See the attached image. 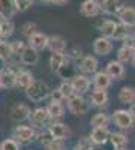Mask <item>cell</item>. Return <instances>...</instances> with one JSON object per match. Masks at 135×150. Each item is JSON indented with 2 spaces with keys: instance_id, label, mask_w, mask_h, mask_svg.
Instances as JSON below:
<instances>
[{
  "instance_id": "cell-3",
  "label": "cell",
  "mask_w": 135,
  "mask_h": 150,
  "mask_svg": "<svg viewBox=\"0 0 135 150\" xmlns=\"http://www.w3.org/2000/svg\"><path fill=\"white\" fill-rule=\"evenodd\" d=\"M66 105H68V110L72 112L74 116H84L87 114L89 110H90V104L86 101V98L83 95H77L74 93L72 96H69L66 99Z\"/></svg>"
},
{
  "instance_id": "cell-2",
  "label": "cell",
  "mask_w": 135,
  "mask_h": 150,
  "mask_svg": "<svg viewBox=\"0 0 135 150\" xmlns=\"http://www.w3.org/2000/svg\"><path fill=\"white\" fill-rule=\"evenodd\" d=\"M30 126L35 129H44L45 126H50L53 122L50 112H48L47 107H38L30 112Z\"/></svg>"
},
{
  "instance_id": "cell-12",
  "label": "cell",
  "mask_w": 135,
  "mask_h": 150,
  "mask_svg": "<svg viewBox=\"0 0 135 150\" xmlns=\"http://www.w3.org/2000/svg\"><path fill=\"white\" fill-rule=\"evenodd\" d=\"M105 72L108 74V77L111 80H123L126 71H125V65L120 63L119 60H111L108 62V65L105 68Z\"/></svg>"
},
{
  "instance_id": "cell-20",
  "label": "cell",
  "mask_w": 135,
  "mask_h": 150,
  "mask_svg": "<svg viewBox=\"0 0 135 150\" xmlns=\"http://www.w3.org/2000/svg\"><path fill=\"white\" fill-rule=\"evenodd\" d=\"M110 134H111V132H110L107 128H93L89 138L92 140L93 144L101 146V144H105L110 140Z\"/></svg>"
},
{
  "instance_id": "cell-25",
  "label": "cell",
  "mask_w": 135,
  "mask_h": 150,
  "mask_svg": "<svg viewBox=\"0 0 135 150\" xmlns=\"http://www.w3.org/2000/svg\"><path fill=\"white\" fill-rule=\"evenodd\" d=\"M33 81H35V78H33L32 72H29L26 69H23L17 74V86L21 87V89H24V90H27L33 84Z\"/></svg>"
},
{
  "instance_id": "cell-31",
  "label": "cell",
  "mask_w": 135,
  "mask_h": 150,
  "mask_svg": "<svg viewBox=\"0 0 135 150\" xmlns=\"http://www.w3.org/2000/svg\"><path fill=\"white\" fill-rule=\"evenodd\" d=\"M68 56L65 53H53L50 56V68L53 72H57L60 68L63 66V63L66 62Z\"/></svg>"
},
{
  "instance_id": "cell-23",
  "label": "cell",
  "mask_w": 135,
  "mask_h": 150,
  "mask_svg": "<svg viewBox=\"0 0 135 150\" xmlns=\"http://www.w3.org/2000/svg\"><path fill=\"white\" fill-rule=\"evenodd\" d=\"M17 86V74L8 69L0 72V89H12Z\"/></svg>"
},
{
  "instance_id": "cell-1",
  "label": "cell",
  "mask_w": 135,
  "mask_h": 150,
  "mask_svg": "<svg viewBox=\"0 0 135 150\" xmlns=\"http://www.w3.org/2000/svg\"><path fill=\"white\" fill-rule=\"evenodd\" d=\"M26 95L32 102H42L44 99L50 96V87H48L45 81L35 80L33 84L26 90Z\"/></svg>"
},
{
  "instance_id": "cell-44",
  "label": "cell",
  "mask_w": 135,
  "mask_h": 150,
  "mask_svg": "<svg viewBox=\"0 0 135 150\" xmlns=\"http://www.w3.org/2000/svg\"><path fill=\"white\" fill-rule=\"evenodd\" d=\"M123 45H126V47H134L135 48V35H128L125 39H123Z\"/></svg>"
},
{
  "instance_id": "cell-39",
  "label": "cell",
  "mask_w": 135,
  "mask_h": 150,
  "mask_svg": "<svg viewBox=\"0 0 135 150\" xmlns=\"http://www.w3.org/2000/svg\"><path fill=\"white\" fill-rule=\"evenodd\" d=\"M35 3V0H15V6H17V12L21 14V12L29 11Z\"/></svg>"
},
{
  "instance_id": "cell-24",
  "label": "cell",
  "mask_w": 135,
  "mask_h": 150,
  "mask_svg": "<svg viewBox=\"0 0 135 150\" xmlns=\"http://www.w3.org/2000/svg\"><path fill=\"white\" fill-rule=\"evenodd\" d=\"M15 32V23L9 18H0V39H8Z\"/></svg>"
},
{
  "instance_id": "cell-9",
  "label": "cell",
  "mask_w": 135,
  "mask_h": 150,
  "mask_svg": "<svg viewBox=\"0 0 135 150\" xmlns=\"http://www.w3.org/2000/svg\"><path fill=\"white\" fill-rule=\"evenodd\" d=\"M78 71H80V69H78V66L74 65V62H72V60L66 59V62L63 63V66L60 68L56 74H57L59 77L63 80V81H72V80H74V78H75L77 75L80 74Z\"/></svg>"
},
{
  "instance_id": "cell-11",
  "label": "cell",
  "mask_w": 135,
  "mask_h": 150,
  "mask_svg": "<svg viewBox=\"0 0 135 150\" xmlns=\"http://www.w3.org/2000/svg\"><path fill=\"white\" fill-rule=\"evenodd\" d=\"M93 51L95 54L98 56H108L110 53L113 51V42L111 39H108V38L105 36H99V38H96L95 42H93Z\"/></svg>"
},
{
  "instance_id": "cell-29",
  "label": "cell",
  "mask_w": 135,
  "mask_h": 150,
  "mask_svg": "<svg viewBox=\"0 0 135 150\" xmlns=\"http://www.w3.org/2000/svg\"><path fill=\"white\" fill-rule=\"evenodd\" d=\"M117 98L122 104H134L135 102V89L134 87H129V86L122 87Z\"/></svg>"
},
{
  "instance_id": "cell-16",
  "label": "cell",
  "mask_w": 135,
  "mask_h": 150,
  "mask_svg": "<svg viewBox=\"0 0 135 150\" xmlns=\"http://www.w3.org/2000/svg\"><path fill=\"white\" fill-rule=\"evenodd\" d=\"M47 48L51 53H65L66 50V39L60 35H51L48 36V44Z\"/></svg>"
},
{
  "instance_id": "cell-30",
  "label": "cell",
  "mask_w": 135,
  "mask_h": 150,
  "mask_svg": "<svg viewBox=\"0 0 135 150\" xmlns=\"http://www.w3.org/2000/svg\"><path fill=\"white\" fill-rule=\"evenodd\" d=\"M47 110H48V112H50L53 120H59V119H62L65 116V107H63L62 102H53L51 101L50 104H48Z\"/></svg>"
},
{
  "instance_id": "cell-17",
  "label": "cell",
  "mask_w": 135,
  "mask_h": 150,
  "mask_svg": "<svg viewBox=\"0 0 135 150\" xmlns=\"http://www.w3.org/2000/svg\"><path fill=\"white\" fill-rule=\"evenodd\" d=\"M39 51H36V50H33L32 47H27L26 50L23 51V54L20 56V62L23 65H26V66H35V65H38L39 63Z\"/></svg>"
},
{
  "instance_id": "cell-38",
  "label": "cell",
  "mask_w": 135,
  "mask_h": 150,
  "mask_svg": "<svg viewBox=\"0 0 135 150\" xmlns=\"http://www.w3.org/2000/svg\"><path fill=\"white\" fill-rule=\"evenodd\" d=\"M59 92L62 93V96L65 98V99H68L69 96H72L74 93V87H72V84H71V81H63L62 84L59 86Z\"/></svg>"
},
{
  "instance_id": "cell-47",
  "label": "cell",
  "mask_w": 135,
  "mask_h": 150,
  "mask_svg": "<svg viewBox=\"0 0 135 150\" xmlns=\"http://www.w3.org/2000/svg\"><path fill=\"white\" fill-rule=\"evenodd\" d=\"M129 112L132 114V117L135 119V102L134 104H131V108H129Z\"/></svg>"
},
{
  "instance_id": "cell-6",
  "label": "cell",
  "mask_w": 135,
  "mask_h": 150,
  "mask_svg": "<svg viewBox=\"0 0 135 150\" xmlns=\"http://www.w3.org/2000/svg\"><path fill=\"white\" fill-rule=\"evenodd\" d=\"M48 131L51 132L53 138L56 141H65L71 137V129L68 125L62 123V122H57V120H53L48 126Z\"/></svg>"
},
{
  "instance_id": "cell-40",
  "label": "cell",
  "mask_w": 135,
  "mask_h": 150,
  "mask_svg": "<svg viewBox=\"0 0 135 150\" xmlns=\"http://www.w3.org/2000/svg\"><path fill=\"white\" fill-rule=\"evenodd\" d=\"M0 150H20V143L15 141L14 138H8V140L2 141Z\"/></svg>"
},
{
  "instance_id": "cell-26",
  "label": "cell",
  "mask_w": 135,
  "mask_h": 150,
  "mask_svg": "<svg viewBox=\"0 0 135 150\" xmlns=\"http://www.w3.org/2000/svg\"><path fill=\"white\" fill-rule=\"evenodd\" d=\"M135 57V48L134 47H126V45H122L117 51V60L120 63H131L132 59Z\"/></svg>"
},
{
  "instance_id": "cell-53",
  "label": "cell",
  "mask_w": 135,
  "mask_h": 150,
  "mask_svg": "<svg viewBox=\"0 0 135 150\" xmlns=\"http://www.w3.org/2000/svg\"><path fill=\"white\" fill-rule=\"evenodd\" d=\"M92 150H93V149H92Z\"/></svg>"
},
{
  "instance_id": "cell-42",
  "label": "cell",
  "mask_w": 135,
  "mask_h": 150,
  "mask_svg": "<svg viewBox=\"0 0 135 150\" xmlns=\"http://www.w3.org/2000/svg\"><path fill=\"white\" fill-rule=\"evenodd\" d=\"M51 101H53V102H63V101H65V98L62 96V93L59 92V89L51 92Z\"/></svg>"
},
{
  "instance_id": "cell-13",
  "label": "cell",
  "mask_w": 135,
  "mask_h": 150,
  "mask_svg": "<svg viewBox=\"0 0 135 150\" xmlns=\"http://www.w3.org/2000/svg\"><path fill=\"white\" fill-rule=\"evenodd\" d=\"M110 96L107 93V90H101V89H95L90 96H89V104L95 108H104L108 105Z\"/></svg>"
},
{
  "instance_id": "cell-18",
  "label": "cell",
  "mask_w": 135,
  "mask_h": 150,
  "mask_svg": "<svg viewBox=\"0 0 135 150\" xmlns=\"http://www.w3.org/2000/svg\"><path fill=\"white\" fill-rule=\"evenodd\" d=\"M111 78L108 77V74L105 71H99V72H95L93 78H92V84L95 89H101V90H107L110 86H111Z\"/></svg>"
},
{
  "instance_id": "cell-35",
  "label": "cell",
  "mask_w": 135,
  "mask_h": 150,
  "mask_svg": "<svg viewBox=\"0 0 135 150\" xmlns=\"http://www.w3.org/2000/svg\"><path fill=\"white\" fill-rule=\"evenodd\" d=\"M129 35V27L125 26V24H122V23H117V26H116V30H114V39L117 41H123L125 38Z\"/></svg>"
},
{
  "instance_id": "cell-21",
  "label": "cell",
  "mask_w": 135,
  "mask_h": 150,
  "mask_svg": "<svg viewBox=\"0 0 135 150\" xmlns=\"http://www.w3.org/2000/svg\"><path fill=\"white\" fill-rule=\"evenodd\" d=\"M17 12L15 0H0V18H9L12 20Z\"/></svg>"
},
{
  "instance_id": "cell-51",
  "label": "cell",
  "mask_w": 135,
  "mask_h": 150,
  "mask_svg": "<svg viewBox=\"0 0 135 150\" xmlns=\"http://www.w3.org/2000/svg\"><path fill=\"white\" fill-rule=\"evenodd\" d=\"M123 150H126V149H123Z\"/></svg>"
},
{
  "instance_id": "cell-19",
  "label": "cell",
  "mask_w": 135,
  "mask_h": 150,
  "mask_svg": "<svg viewBox=\"0 0 135 150\" xmlns=\"http://www.w3.org/2000/svg\"><path fill=\"white\" fill-rule=\"evenodd\" d=\"M47 44H48V36L42 32H36L35 35H32L29 38V47H32L36 51H42V50L47 48Z\"/></svg>"
},
{
  "instance_id": "cell-52",
  "label": "cell",
  "mask_w": 135,
  "mask_h": 150,
  "mask_svg": "<svg viewBox=\"0 0 135 150\" xmlns=\"http://www.w3.org/2000/svg\"><path fill=\"white\" fill-rule=\"evenodd\" d=\"M134 35H135V32H134Z\"/></svg>"
},
{
  "instance_id": "cell-48",
  "label": "cell",
  "mask_w": 135,
  "mask_h": 150,
  "mask_svg": "<svg viewBox=\"0 0 135 150\" xmlns=\"http://www.w3.org/2000/svg\"><path fill=\"white\" fill-rule=\"evenodd\" d=\"M5 71V62L3 60H0V72Z\"/></svg>"
},
{
  "instance_id": "cell-32",
  "label": "cell",
  "mask_w": 135,
  "mask_h": 150,
  "mask_svg": "<svg viewBox=\"0 0 135 150\" xmlns=\"http://www.w3.org/2000/svg\"><path fill=\"white\" fill-rule=\"evenodd\" d=\"M108 122H110L108 114H107V112H102V111L96 112V114L90 119V125L93 128H107Z\"/></svg>"
},
{
  "instance_id": "cell-37",
  "label": "cell",
  "mask_w": 135,
  "mask_h": 150,
  "mask_svg": "<svg viewBox=\"0 0 135 150\" xmlns=\"http://www.w3.org/2000/svg\"><path fill=\"white\" fill-rule=\"evenodd\" d=\"M11 47H12V53H14V56H21L23 51H24V50H26L29 45L24 42V41H21V39H15V41L11 42Z\"/></svg>"
},
{
  "instance_id": "cell-43",
  "label": "cell",
  "mask_w": 135,
  "mask_h": 150,
  "mask_svg": "<svg viewBox=\"0 0 135 150\" xmlns=\"http://www.w3.org/2000/svg\"><path fill=\"white\" fill-rule=\"evenodd\" d=\"M45 149L47 150H63V146H62V143L60 141H51L48 146H45Z\"/></svg>"
},
{
  "instance_id": "cell-15",
  "label": "cell",
  "mask_w": 135,
  "mask_h": 150,
  "mask_svg": "<svg viewBox=\"0 0 135 150\" xmlns=\"http://www.w3.org/2000/svg\"><path fill=\"white\" fill-rule=\"evenodd\" d=\"M119 21L128 27H135V8L132 6H122V9L117 12Z\"/></svg>"
},
{
  "instance_id": "cell-34",
  "label": "cell",
  "mask_w": 135,
  "mask_h": 150,
  "mask_svg": "<svg viewBox=\"0 0 135 150\" xmlns=\"http://www.w3.org/2000/svg\"><path fill=\"white\" fill-rule=\"evenodd\" d=\"M35 140H38V141H39L41 144H44V146H48L51 141H54L53 135H51L50 131H48V128H45V129H39V132H36Z\"/></svg>"
},
{
  "instance_id": "cell-8",
  "label": "cell",
  "mask_w": 135,
  "mask_h": 150,
  "mask_svg": "<svg viewBox=\"0 0 135 150\" xmlns=\"http://www.w3.org/2000/svg\"><path fill=\"white\" fill-rule=\"evenodd\" d=\"M30 112H32V110H30V107L27 104L17 102L14 107H12V110H11V117H12L14 122L21 123V122L27 120L30 117Z\"/></svg>"
},
{
  "instance_id": "cell-50",
  "label": "cell",
  "mask_w": 135,
  "mask_h": 150,
  "mask_svg": "<svg viewBox=\"0 0 135 150\" xmlns=\"http://www.w3.org/2000/svg\"><path fill=\"white\" fill-rule=\"evenodd\" d=\"M131 63H132V66H134V68H135V57H134V59H132V62H131Z\"/></svg>"
},
{
  "instance_id": "cell-45",
  "label": "cell",
  "mask_w": 135,
  "mask_h": 150,
  "mask_svg": "<svg viewBox=\"0 0 135 150\" xmlns=\"http://www.w3.org/2000/svg\"><path fill=\"white\" fill-rule=\"evenodd\" d=\"M69 0H51L53 5H57V6H62V5H66Z\"/></svg>"
},
{
  "instance_id": "cell-49",
  "label": "cell",
  "mask_w": 135,
  "mask_h": 150,
  "mask_svg": "<svg viewBox=\"0 0 135 150\" xmlns=\"http://www.w3.org/2000/svg\"><path fill=\"white\" fill-rule=\"evenodd\" d=\"M42 3H51V0H41Z\"/></svg>"
},
{
  "instance_id": "cell-5",
  "label": "cell",
  "mask_w": 135,
  "mask_h": 150,
  "mask_svg": "<svg viewBox=\"0 0 135 150\" xmlns=\"http://www.w3.org/2000/svg\"><path fill=\"white\" fill-rule=\"evenodd\" d=\"M35 137H36V129L27 126V125H18V126H15L14 132H12V138L18 141L20 144H27L33 141Z\"/></svg>"
},
{
  "instance_id": "cell-14",
  "label": "cell",
  "mask_w": 135,
  "mask_h": 150,
  "mask_svg": "<svg viewBox=\"0 0 135 150\" xmlns=\"http://www.w3.org/2000/svg\"><path fill=\"white\" fill-rule=\"evenodd\" d=\"M98 66H99V62L98 59L92 54L83 56V59L78 62V69L86 75V74H95L98 71Z\"/></svg>"
},
{
  "instance_id": "cell-33",
  "label": "cell",
  "mask_w": 135,
  "mask_h": 150,
  "mask_svg": "<svg viewBox=\"0 0 135 150\" xmlns=\"http://www.w3.org/2000/svg\"><path fill=\"white\" fill-rule=\"evenodd\" d=\"M12 56H14V53H12L11 42H6L5 39H0V60L6 62V60L11 59Z\"/></svg>"
},
{
  "instance_id": "cell-10",
  "label": "cell",
  "mask_w": 135,
  "mask_h": 150,
  "mask_svg": "<svg viewBox=\"0 0 135 150\" xmlns=\"http://www.w3.org/2000/svg\"><path fill=\"white\" fill-rule=\"evenodd\" d=\"M72 87H74V92L77 95H84L90 90V86H92V80L84 74H78L75 78L71 81Z\"/></svg>"
},
{
  "instance_id": "cell-46",
  "label": "cell",
  "mask_w": 135,
  "mask_h": 150,
  "mask_svg": "<svg viewBox=\"0 0 135 150\" xmlns=\"http://www.w3.org/2000/svg\"><path fill=\"white\" fill-rule=\"evenodd\" d=\"M74 150H92V149H87V147H84L81 144H77L75 147H74Z\"/></svg>"
},
{
  "instance_id": "cell-36",
  "label": "cell",
  "mask_w": 135,
  "mask_h": 150,
  "mask_svg": "<svg viewBox=\"0 0 135 150\" xmlns=\"http://www.w3.org/2000/svg\"><path fill=\"white\" fill-rule=\"evenodd\" d=\"M36 32H38V26H36L33 21H27L21 26V33H23V36H26L27 39L32 35H35Z\"/></svg>"
},
{
  "instance_id": "cell-41",
  "label": "cell",
  "mask_w": 135,
  "mask_h": 150,
  "mask_svg": "<svg viewBox=\"0 0 135 150\" xmlns=\"http://www.w3.org/2000/svg\"><path fill=\"white\" fill-rule=\"evenodd\" d=\"M68 59H69V60H78V62H80V60L83 59L81 50L77 48V47H75V48H71V50H69V53H68Z\"/></svg>"
},
{
  "instance_id": "cell-28",
  "label": "cell",
  "mask_w": 135,
  "mask_h": 150,
  "mask_svg": "<svg viewBox=\"0 0 135 150\" xmlns=\"http://www.w3.org/2000/svg\"><path fill=\"white\" fill-rule=\"evenodd\" d=\"M101 8L105 14L108 15H116L117 12L122 9V0H102Z\"/></svg>"
},
{
  "instance_id": "cell-7",
  "label": "cell",
  "mask_w": 135,
  "mask_h": 150,
  "mask_svg": "<svg viewBox=\"0 0 135 150\" xmlns=\"http://www.w3.org/2000/svg\"><path fill=\"white\" fill-rule=\"evenodd\" d=\"M101 11H102V8H101V2H99V0H84V2L81 3V6H80L81 15L87 17V18L98 17Z\"/></svg>"
},
{
  "instance_id": "cell-22",
  "label": "cell",
  "mask_w": 135,
  "mask_h": 150,
  "mask_svg": "<svg viewBox=\"0 0 135 150\" xmlns=\"http://www.w3.org/2000/svg\"><path fill=\"white\" fill-rule=\"evenodd\" d=\"M116 26H117V23H116V21H113V20H101L99 23L96 24L98 30H99V32L102 33V36L108 38V39H111V38L114 36Z\"/></svg>"
},
{
  "instance_id": "cell-27",
  "label": "cell",
  "mask_w": 135,
  "mask_h": 150,
  "mask_svg": "<svg viewBox=\"0 0 135 150\" xmlns=\"http://www.w3.org/2000/svg\"><path fill=\"white\" fill-rule=\"evenodd\" d=\"M110 141L116 150H123L128 146V137L122 132H111L110 134Z\"/></svg>"
},
{
  "instance_id": "cell-4",
  "label": "cell",
  "mask_w": 135,
  "mask_h": 150,
  "mask_svg": "<svg viewBox=\"0 0 135 150\" xmlns=\"http://www.w3.org/2000/svg\"><path fill=\"white\" fill-rule=\"evenodd\" d=\"M111 120L116 126L122 131H128V129H132L134 128V123H135V119L132 117V114L129 112V110H114L113 116H111Z\"/></svg>"
}]
</instances>
